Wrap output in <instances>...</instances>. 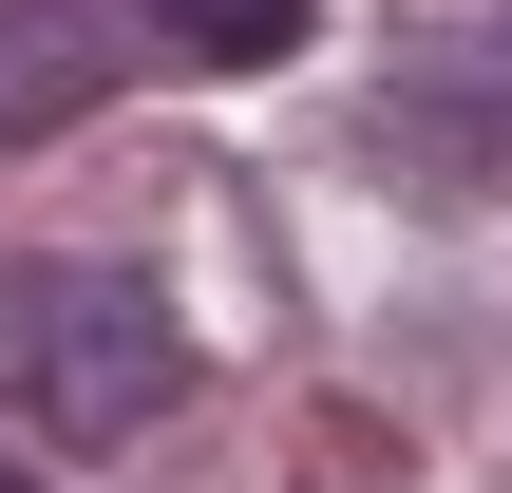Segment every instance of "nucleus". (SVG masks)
<instances>
[{"instance_id": "nucleus-5", "label": "nucleus", "mask_w": 512, "mask_h": 493, "mask_svg": "<svg viewBox=\"0 0 512 493\" xmlns=\"http://www.w3.org/2000/svg\"><path fill=\"white\" fill-rule=\"evenodd\" d=\"M0 493H38V475H0Z\"/></svg>"}, {"instance_id": "nucleus-1", "label": "nucleus", "mask_w": 512, "mask_h": 493, "mask_svg": "<svg viewBox=\"0 0 512 493\" xmlns=\"http://www.w3.org/2000/svg\"><path fill=\"white\" fill-rule=\"evenodd\" d=\"M171 399H190V323H171L133 266H57V247L0 266V418H19V437L114 456V437H152Z\"/></svg>"}, {"instance_id": "nucleus-2", "label": "nucleus", "mask_w": 512, "mask_h": 493, "mask_svg": "<svg viewBox=\"0 0 512 493\" xmlns=\"http://www.w3.org/2000/svg\"><path fill=\"white\" fill-rule=\"evenodd\" d=\"M380 133L437 190H512V19H418L380 57Z\"/></svg>"}, {"instance_id": "nucleus-4", "label": "nucleus", "mask_w": 512, "mask_h": 493, "mask_svg": "<svg viewBox=\"0 0 512 493\" xmlns=\"http://www.w3.org/2000/svg\"><path fill=\"white\" fill-rule=\"evenodd\" d=\"M171 57H209V76H266V57H304V0H133Z\"/></svg>"}, {"instance_id": "nucleus-3", "label": "nucleus", "mask_w": 512, "mask_h": 493, "mask_svg": "<svg viewBox=\"0 0 512 493\" xmlns=\"http://www.w3.org/2000/svg\"><path fill=\"white\" fill-rule=\"evenodd\" d=\"M95 95H114V19H76V0H0V152L76 133Z\"/></svg>"}]
</instances>
